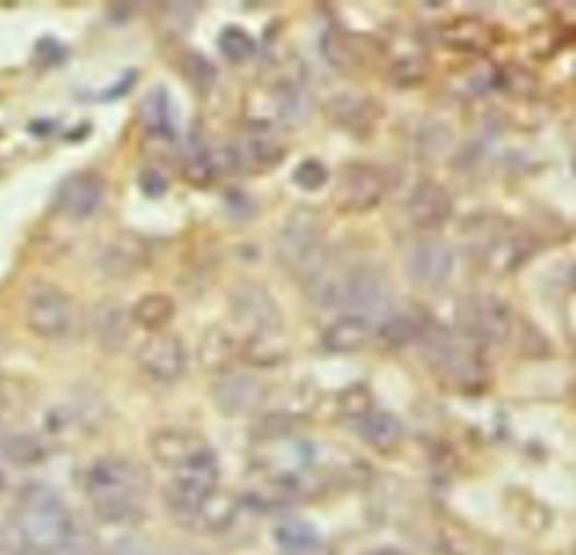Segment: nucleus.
<instances>
[{
	"mask_svg": "<svg viewBox=\"0 0 576 555\" xmlns=\"http://www.w3.org/2000/svg\"><path fill=\"white\" fill-rule=\"evenodd\" d=\"M84 488L99 520L127 524L142 515L149 474L133 459L102 457L89 468Z\"/></svg>",
	"mask_w": 576,
	"mask_h": 555,
	"instance_id": "f257e3e1",
	"label": "nucleus"
},
{
	"mask_svg": "<svg viewBox=\"0 0 576 555\" xmlns=\"http://www.w3.org/2000/svg\"><path fill=\"white\" fill-rule=\"evenodd\" d=\"M16 527L23 542L42 555H52L77 531L63 499L42 484L23 491L16 508Z\"/></svg>",
	"mask_w": 576,
	"mask_h": 555,
	"instance_id": "f03ea898",
	"label": "nucleus"
},
{
	"mask_svg": "<svg viewBox=\"0 0 576 555\" xmlns=\"http://www.w3.org/2000/svg\"><path fill=\"white\" fill-rule=\"evenodd\" d=\"M322 302L348 308V315L365 317L372 322L374 317H386L392 308V284L378 268L361 265L344 272L340 280L325 282L322 272L309 282Z\"/></svg>",
	"mask_w": 576,
	"mask_h": 555,
	"instance_id": "7ed1b4c3",
	"label": "nucleus"
},
{
	"mask_svg": "<svg viewBox=\"0 0 576 555\" xmlns=\"http://www.w3.org/2000/svg\"><path fill=\"white\" fill-rule=\"evenodd\" d=\"M322 219L311 208L295 210L278 236V261L286 272L311 282L322 272Z\"/></svg>",
	"mask_w": 576,
	"mask_h": 555,
	"instance_id": "20e7f679",
	"label": "nucleus"
},
{
	"mask_svg": "<svg viewBox=\"0 0 576 555\" xmlns=\"http://www.w3.org/2000/svg\"><path fill=\"white\" fill-rule=\"evenodd\" d=\"M221 468L212 448L185 461L172 470V482L165 488V501L178 524H185L216 491H219Z\"/></svg>",
	"mask_w": 576,
	"mask_h": 555,
	"instance_id": "39448f33",
	"label": "nucleus"
},
{
	"mask_svg": "<svg viewBox=\"0 0 576 555\" xmlns=\"http://www.w3.org/2000/svg\"><path fill=\"white\" fill-rule=\"evenodd\" d=\"M471 250L482 268L495 274H509L531 257L533 241L509 221H486L478 225Z\"/></svg>",
	"mask_w": 576,
	"mask_h": 555,
	"instance_id": "423d86ee",
	"label": "nucleus"
},
{
	"mask_svg": "<svg viewBox=\"0 0 576 555\" xmlns=\"http://www.w3.org/2000/svg\"><path fill=\"white\" fill-rule=\"evenodd\" d=\"M248 117L257 129L268 131L273 125H293L304 115V93L297 79H266L248 95Z\"/></svg>",
	"mask_w": 576,
	"mask_h": 555,
	"instance_id": "0eeeda50",
	"label": "nucleus"
},
{
	"mask_svg": "<svg viewBox=\"0 0 576 555\" xmlns=\"http://www.w3.org/2000/svg\"><path fill=\"white\" fill-rule=\"evenodd\" d=\"M457 324L475 342L505 344L516 331L512 306L495 295H473L457 308Z\"/></svg>",
	"mask_w": 576,
	"mask_h": 555,
	"instance_id": "6e6552de",
	"label": "nucleus"
},
{
	"mask_svg": "<svg viewBox=\"0 0 576 555\" xmlns=\"http://www.w3.org/2000/svg\"><path fill=\"white\" fill-rule=\"evenodd\" d=\"M230 312L235 322L252 335H268V333H284V320L278 302L257 282H239L233 286L227 295Z\"/></svg>",
	"mask_w": 576,
	"mask_h": 555,
	"instance_id": "1a4fd4ad",
	"label": "nucleus"
},
{
	"mask_svg": "<svg viewBox=\"0 0 576 555\" xmlns=\"http://www.w3.org/2000/svg\"><path fill=\"white\" fill-rule=\"evenodd\" d=\"M74 302L55 286H38L27 295L25 324L44 340H61L74 327Z\"/></svg>",
	"mask_w": 576,
	"mask_h": 555,
	"instance_id": "9d476101",
	"label": "nucleus"
},
{
	"mask_svg": "<svg viewBox=\"0 0 576 555\" xmlns=\"http://www.w3.org/2000/svg\"><path fill=\"white\" fill-rule=\"evenodd\" d=\"M388 180L369 165H350L340 172L336 187V203L342 212L365 214L378 208L386 198Z\"/></svg>",
	"mask_w": 576,
	"mask_h": 555,
	"instance_id": "9b49d317",
	"label": "nucleus"
},
{
	"mask_svg": "<svg viewBox=\"0 0 576 555\" xmlns=\"http://www.w3.org/2000/svg\"><path fill=\"white\" fill-rule=\"evenodd\" d=\"M455 259L448 244L442 239H416L410 244L403 257V270L408 280L421 288H437L448 282Z\"/></svg>",
	"mask_w": 576,
	"mask_h": 555,
	"instance_id": "f8f14e48",
	"label": "nucleus"
},
{
	"mask_svg": "<svg viewBox=\"0 0 576 555\" xmlns=\"http://www.w3.org/2000/svg\"><path fill=\"white\" fill-rule=\"evenodd\" d=\"M140 369L156 382H176L187 371V351L180 338L172 333H153L138 349Z\"/></svg>",
	"mask_w": 576,
	"mask_h": 555,
	"instance_id": "ddd939ff",
	"label": "nucleus"
},
{
	"mask_svg": "<svg viewBox=\"0 0 576 555\" xmlns=\"http://www.w3.org/2000/svg\"><path fill=\"white\" fill-rule=\"evenodd\" d=\"M322 52L327 61L340 72H361L383 57L378 42L363 34L331 29L322 38Z\"/></svg>",
	"mask_w": 576,
	"mask_h": 555,
	"instance_id": "4468645a",
	"label": "nucleus"
},
{
	"mask_svg": "<svg viewBox=\"0 0 576 555\" xmlns=\"http://www.w3.org/2000/svg\"><path fill=\"white\" fill-rule=\"evenodd\" d=\"M106 180L97 172H77L57 191V208L72 221L91 219L104 203Z\"/></svg>",
	"mask_w": 576,
	"mask_h": 555,
	"instance_id": "2eb2a0df",
	"label": "nucleus"
},
{
	"mask_svg": "<svg viewBox=\"0 0 576 555\" xmlns=\"http://www.w3.org/2000/svg\"><path fill=\"white\" fill-rule=\"evenodd\" d=\"M286 155V149L263 129L250 131L244 140L223 151V163L239 172H266L278 167Z\"/></svg>",
	"mask_w": 576,
	"mask_h": 555,
	"instance_id": "dca6fc26",
	"label": "nucleus"
},
{
	"mask_svg": "<svg viewBox=\"0 0 576 555\" xmlns=\"http://www.w3.org/2000/svg\"><path fill=\"white\" fill-rule=\"evenodd\" d=\"M380 115V106L374 99L356 93H340L327 104L329 122L356 138L372 135Z\"/></svg>",
	"mask_w": 576,
	"mask_h": 555,
	"instance_id": "f3484780",
	"label": "nucleus"
},
{
	"mask_svg": "<svg viewBox=\"0 0 576 555\" xmlns=\"http://www.w3.org/2000/svg\"><path fill=\"white\" fill-rule=\"evenodd\" d=\"M405 212L414 227L437 229L452 216V198L439 182L424 180L412 189Z\"/></svg>",
	"mask_w": 576,
	"mask_h": 555,
	"instance_id": "a211bd4d",
	"label": "nucleus"
},
{
	"mask_svg": "<svg viewBox=\"0 0 576 555\" xmlns=\"http://www.w3.org/2000/svg\"><path fill=\"white\" fill-rule=\"evenodd\" d=\"M266 385L248 374H227L212 389L214 405L223 414H246L266 401Z\"/></svg>",
	"mask_w": 576,
	"mask_h": 555,
	"instance_id": "6ab92c4d",
	"label": "nucleus"
},
{
	"mask_svg": "<svg viewBox=\"0 0 576 555\" xmlns=\"http://www.w3.org/2000/svg\"><path fill=\"white\" fill-rule=\"evenodd\" d=\"M205 448H210V444L203 439L201 434L191 432V429H178V427L163 429L158 434H153V439H151L153 459H156L167 470L180 468L185 461H189L191 457L199 454Z\"/></svg>",
	"mask_w": 576,
	"mask_h": 555,
	"instance_id": "aec40b11",
	"label": "nucleus"
},
{
	"mask_svg": "<svg viewBox=\"0 0 576 555\" xmlns=\"http://www.w3.org/2000/svg\"><path fill=\"white\" fill-rule=\"evenodd\" d=\"M151 259L146 241H142L136 234H122L113 239L104 252V270L110 276H133L142 268H146Z\"/></svg>",
	"mask_w": 576,
	"mask_h": 555,
	"instance_id": "412c9836",
	"label": "nucleus"
},
{
	"mask_svg": "<svg viewBox=\"0 0 576 555\" xmlns=\"http://www.w3.org/2000/svg\"><path fill=\"white\" fill-rule=\"evenodd\" d=\"M374 327L365 317L348 315L338 317L322 333V346L331 353H354L365 349L372 342Z\"/></svg>",
	"mask_w": 576,
	"mask_h": 555,
	"instance_id": "4be33fe9",
	"label": "nucleus"
},
{
	"mask_svg": "<svg viewBox=\"0 0 576 555\" xmlns=\"http://www.w3.org/2000/svg\"><path fill=\"white\" fill-rule=\"evenodd\" d=\"M358 423V434L363 436V441L376 450V452H395L399 444L403 441V423L390 414V412H376L372 410Z\"/></svg>",
	"mask_w": 576,
	"mask_h": 555,
	"instance_id": "5701e85b",
	"label": "nucleus"
},
{
	"mask_svg": "<svg viewBox=\"0 0 576 555\" xmlns=\"http://www.w3.org/2000/svg\"><path fill=\"white\" fill-rule=\"evenodd\" d=\"M237 510L239 504L235 497L216 491L183 527L197 533H221L235 522Z\"/></svg>",
	"mask_w": 576,
	"mask_h": 555,
	"instance_id": "b1692460",
	"label": "nucleus"
},
{
	"mask_svg": "<svg viewBox=\"0 0 576 555\" xmlns=\"http://www.w3.org/2000/svg\"><path fill=\"white\" fill-rule=\"evenodd\" d=\"M201 363L205 369L225 371L237 358H242V344L225 329H210L199 346Z\"/></svg>",
	"mask_w": 576,
	"mask_h": 555,
	"instance_id": "393cba45",
	"label": "nucleus"
},
{
	"mask_svg": "<svg viewBox=\"0 0 576 555\" xmlns=\"http://www.w3.org/2000/svg\"><path fill=\"white\" fill-rule=\"evenodd\" d=\"M174 312H176V304L172 297L163 293H151V295H144L131 308V322L144 331L161 333L174 320Z\"/></svg>",
	"mask_w": 576,
	"mask_h": 555,
	"instance_id": "a878e982",
	"label": "nucleus"
},
{
	"mask_svg": "<svg viewBox=\"0 0 576 555\" xmlns=\"http://www.w3.org/2000/svg\"><path fill=\"white\" fill-rule=\"evenodd\" d=\"M284 333H268L246 338L242 344V358L255 367H275L286 358Z\"/></svg>",
	"mask_w": 576,
	"mask_h": 555,
	"instance_id": "bb28decb",
	"label": "nucleus"
},
{
	"mask_svg": "<svg viewBox=\"0 0 576 555\" xmlns=\"http://www.w3.org/2000/svg\"><path fill=\"white\" fill-rule=\"evenodd\" d=\"M140 122L151 135H165L172 131L169 122V93L165 86H153L140 104Z\"/></svg>",
	"mask_w": 576,
	"mask_h": 555,
	"instance_id": "cd10ccee",
	"label": "nucleus"
},
{
	"mask_svg": "<svg viewBox=\"0 0 576 555\" xmlns=\"http://www.w3.org/2000/svg\"><path fill=\"white\" fill-rule=\"evenodd\" d=\"M221 167L219 161L214 157L212 151L205 146H195L191 151L185 153V163H183V178L191 187H208L216 180Z\"/></svg>",
	"mask_w": 576,
	"mask_h": 555,
	"instance_id": "c85d7f7f",
	"label": "nucleus"
},
{
	"mask_svg": "<svg viewBox=\"0 0 576 555\" xmlns=\"http://www.w3.org/2000/svg\"><path fill=\"white\" fill-rule=\"evenodd\" d=\"M275 542L284 551V555H293V553H299V551L309 548L322 540L309 522L286 520L275 529Z\"/></svg>",
	"mask_w": 576,
	"mask_h": 555,
	"instance_id": "c756f323",
	"label": "nucleus"
},
{
	"mask_svg": "<svg viewBox=\"0 0 576 555\" xmlns=\"http://www.w3.org/2000/svg\"><path fill=\"white\" fill-rule=\"evenodd\" d=\"M219 50L227 61L246 63L255 57L257 42L252 38V34H248L244 27L230 25L219 34Z\"/></svg>",
	"mask_w": 576,
	"mask_h": 555,
	"instance_id": "7c9ffc66",
	"label": "nucleus"
},
{
	"mask_svg": "<svg viewBox=\"0 0 576 555\" xmlns=\"http://www.w3.org/2000/svg\"><path fill=\"white\" fill-rule=\"evenodd\" d=\"M444 42L457 50H480L486 44V29L475 21H455L446 27Z\"/></svg>",
	"mask_w": 576,
	"mask_h": 555,
	"instance_id": "2f4dec72",
	"label": "nucleus"
},
{
	"mask_svg": "<svg viewBox=\"0 0 576 555\" xmlns=\"http://www.w3.org/2000/svg\"><path fill=\"white\" fill-rule=\"evenodd\" d=\"M390 76H392V84L395 86H401V88H408V86H416L426 79V61L416 57V55H408V57H401L392 63V70H390Z\"/></svg>",
	"mask_w": 576,
	"mask_h": 555,
	"instance_id": "473e14b6",
	"label": "nucleus"
},
{
	"mask_svg": "<svg viewBox=\"0 0 576 555\" xmlns=\"http://www.w3.org/2000/svg\"><path fill=\"white\" fill-rule=\"evenodd\" d=\"M419 338V322L410 320V317H392L386 324L380 327V340L392 349L405 346L412 340Z\"/></svg>",
	"mask_w": 576,
	"mask_h": 555,
	"instance_id": "72a5a7b5",
	"label": "nucleus"
},
{
	"mask_svg": "<svg viewBox=\"0 0 576 555\" xmlns=\"http://www.w3.org/2000/svg\"><path fill=\"white\" fill-rule=\"evenodd\" d=\"M127 320L122 315V308H106L102 312V320H99V338L106 346H120L127 338H129V331H127Z\"/></svg>",
	"mask_w": 576,
	"mask_h": 555,
	"instance_id": "f704fd0d",
	"label": "nucleus"
},
{
	"mask_svg": "<svg viewBox=\"0 0 576 555\" xmlns=\"http://www.w3.org/2000/svg\"><path fill=\"white\" fill-rule=\"evenodd\" d=\"M293 182L302 191H318L329 182V169L320 161H304L293 172Z\"/></svg>",
	"mask_w": 576,
	"mask_h": 555,
	"instance_id": "c9c22d12",
	"label": "nucleus"
},
{
	"mask_svg": "<svg viewBox=\"0 0 576 555\" xmlns=\"http://www.w3.org/2000/svg\"><path fill=\"white\" fill-rule=\"evenodd\" d=\"M340 410L344 416H350L354 421L363 418L365 414H369L372 408V393L365 385H354L348 391L340 395Z\"/></svg>",
	"mask_w": 576,
	"mask_h": 555,
	"instance_id": "e433bc0d",
	"label": "nucleus"
},
{
	"mask_svg": "<svg viewBox=\"0 0 576 555\" xmlns=\"http://www.w3.org/2000/svg\"><path fill=\"white\" fill-rule=\"evenodd\" d=\"M183 70H185L189 82L195 84L197 88H201V91H208L214 84V79H216L214 66L203 55H197V52H191V55L185 57Z\"/></svg>",
	"mask_w": 576,
	"mask_h": 555,
	"instance_id": "4c0bfd02",
	"label": "nucleus"
},
{
	"mask_svg": "<svg viewBox=\"0 0 576 555\" xmlns=\"http://www.w3.org/2000/svg\"><path fill=\"white\" fill-rule=\"evenodd\" d=\"M97 555H156L151 542L140 538V535H127L120 538L118 542H113L110 546L102 548Z\"/></svg>",
	"mask_w": 576,
	"mask_h": 555,
	"instance_id": "58836bf2",
	"label": "nucleus"
},
{
	"mask_svg": "<svg viewBox=\"0 0 576 555\" xmlns=\"http://www.w3.org/2000/svg\"><path fill=\"white\" fill-rule=\"evenodd\" d=\"M99 548L95 544V540L86 533L74 531L66 544H61L52 555H97Z\"/></svg>",
	"mask_w": 576,
	"mask_h": 555,
	"instance_id": "ea45409f",
	"label": "nucleus"
},
{
	"mask_svg": "<svg viewBox=\"0 0 576 555\" xmlns=\"http://www.w3.org/2000/svg\"><path fill=\"white\" fill-rule=\"evenodd\" d=\"M140 187H142V191H144L149 198H161V196H165V191H167V180H165V176L158 174L156 169H146V172H142V176H140Z\"/></svg>",
	"mask_w": 576,
	"mask_h": 555,
	"instance_id": "a19ab883",
	"label": "nucleus"
},
{
	"mask_svg": "<svg viewBox=\"0 0 576 555\" xmlns=\"http://www.w3.org/2000/svg\"><path fill=\"white\" fill-rule=\"evenodd\" d=\"M293 555H336V551H333L329 544L318 542V544H314V546H309V548H304V551H299V553H293Z\"/></svg>",
	"mask_w": 576,
	"mask_h": 555,
	"instance_id": "79ce46f5",
	"label": "nucleus"
},
{
	"mask_svg": "<svg viewBox=\"0 0 576 555\" xmlns=\"http://www.w3.org/2000/svg\"><path fill=\"white\" fill-rule=\"evenodd\" d=\"M163 555H208L205 551H199L195 546H172Z\"/></svg>",
	"mask_w": 576,
	"mask_h": 555,
	"instance_id": "37998d69",
	"label": "nucleus"
},
{
	"mask_svg": "<svg viewBox=\"0 0 576 555\" xmlns=\"http://www.w3.org/2000/svg\"><path fill=\"white\" fill-rule=\"evenodd\" d=\"M363 555H405L401 548H395V546H376Z\"/></svg>",
	"mask_w": 576,
	"mask_h": 555,
	"instance_id": "c03bdc74",
	"label": "nucleus"
}]
</instances>
